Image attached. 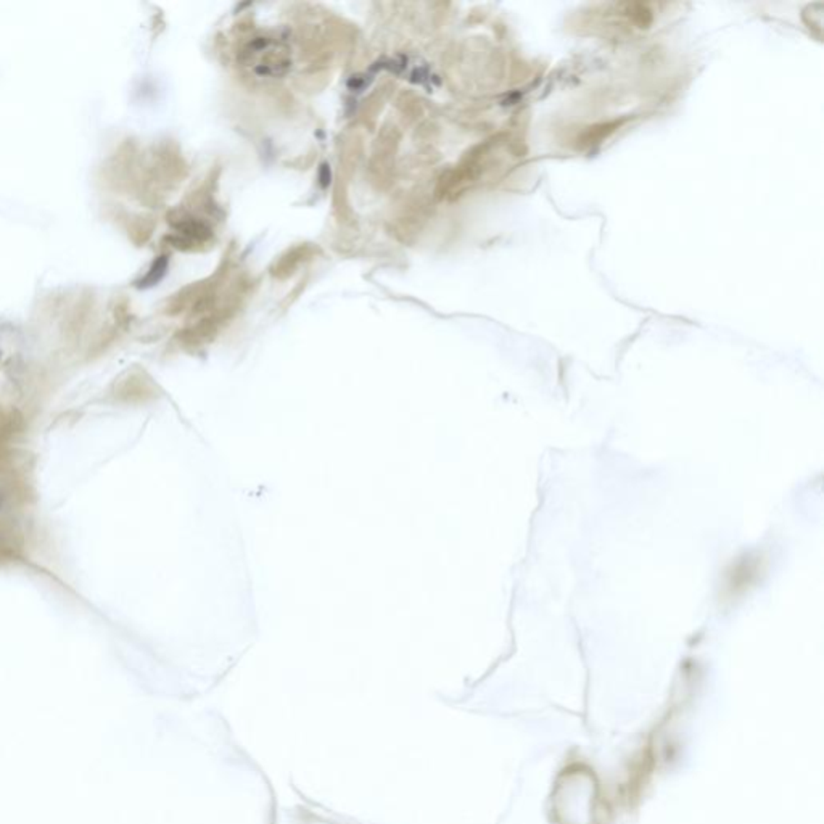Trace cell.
Returning <instances> with one entry per match:
<instances>
[{
  "label": "cell",
  "mask_w": 824,
  "mask_h": 824,
  "mask_svg": "<svg viewBox=\"0 0 824 824\" xmlns=\"http://www.w3.org/2000/svg\"><path fill=\"white\" fill-rule=\"evenodd\" d=\"M166 269H168V260H166V256H160L158 260H156V261L152 264V268H150L148 274L146 275V278H143V279L139 282V287L147 288V287L156 285L163 278H165Z\"/></svg>",
  "instance_id": "cell-1"
},
{
  "label": "cell",
  "mask_w": 824,
  "mask_h": 824,
  "mask_svg": "<svg viewBox=\"0 0 824 824\" xmlns=\"http://www.w3.org/2000/svg\"><path fill=\"white\" fill-rule=\"evenodd\" d=\"M319 180H320V185L322 187H327L330 184V169L327 165H322V168H320Z\"/></svg>",
  "instance_id": "cell-2"
}]
</instances>
